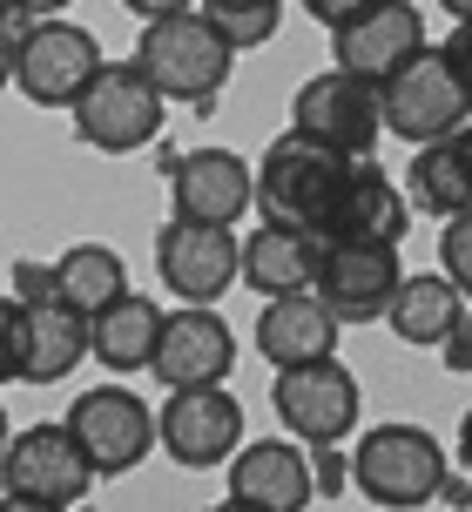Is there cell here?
Instances as JSON below:
<instances>
[{"label":"cell","instance_id":"cell-37","mask_svg":"<svg viewBox=\"0 0 472 512\" xmlns=\"http://www.w3.org/2000/svg\"><path fill=\"white\" fill-rule=\"evenodd\" d=\"M27 14H34V21H48V14H61V7H68V0H21Z\"/></svg>","mask_w":472,"mask_h":512},{"label":"cell","instance_id":"cell-30","mask_svg":"<svg viewBox=\"0 0 472 512\" xmlns=\"http://www.w3.org/2000/svg\"><path fill=\"white\" fill-rule=\"evenodd\" d=\"M439 351H446V371H466L472 378V304L459 310V324H452V337L439 344Z\"/></svg>","mask_w":472,"mask_h":512},{"label":"cell","instance_id":"cell-29","mask_svg":"<svg viewBox=\"0 0 472 512\" xmlns=\"http://www.w3.org/2000/svg\"><path fill=\"white\" fill-rule=\"evenodd\" d=\"M14 297H21V304H48L54 297V263L21 256V263H14Z\"/></svg>","mask_w":472,"mask_h":512},{"label":"cell","instance_id":"cell-15","mask_svg":"<svg viewBox=\"0 0 472 512\" xmlns=\"http://www.w3.org/2000/svg\"><path fill=\"white\" fill-rule=\"evenodd\" d=\"M398 283H405V263L385 243H324V263H317V297L338 324H385Z\"/></svg>","mask_w":472,"mask_h":512},{"label":"cell","instance_id":"cell-31","mask_svg":"<svg viewBox=\"0 0 472 512\" xmlns=\"http://www.w3.org/2000/svg\"><path fill=\"white\" fill-rule=\"evenodd\" d=\"M371 0H304V14H311L317 27H344L351 14H365Z\"/></svg>","mask_w":472,"mask_h":512},{"label":"cell","instance_id":"cell-33","mask_svg":"<svg viewBox=\"0 0 472 512\" xmlns=\"http://www.w3.org/2000/svg\"><path fill=\"white\" fill-rule=\"evenodd\" d=\"M439 48L452 54V68H459L466 88H472V21H459V27H452V41H439Z\"/></svg>","mask_w":472,"mask_h":512},{"label":"cell","instance_id":"cell-11","mask_svg":"<svg viewBox=\"0 0 472 512\" xmlns=\"http://www.w3.org/2000/svg\"><path fill=\"white\" fill-rule=\"evenodd\" d=\"M156 445L183 472H210L243 452V405L223 384H196V391H169L156 411Z\"/></svg>","mask_w":472,"mask_h":512},{"label":"cell","instance_id":"cell-42","mask_svg":"<svg viewBox=\"0 0 472 512\" xmlns=\"http://www.w3.org/2000/svg\"><path fill=\"white\" fill-rule=\"evenodd\" d=\"M7 438H14V425H7V411H0V452H7Z\"/></svg>","mask_w":472,"mask_h":512},{"label":"cell","instance_id":"cell-17","mask_svg":"<svg viewBox=\"0 0 472 512\" xmlns=\"http://www.w3.org/2000/svg\"><path fill=\"white\" fill-rule=\"evenodd\" d=\"M338 317L324 310L317 290H297V297H263L257 310V358L270 371H304V364L338 358Z\"/></svg>","mask_w":472,"mask_h":512},{"label":"cell","instance_id":"cell-25","mask_svg":"<svg viewBox=\"0 0 472 512\" xmlns=\"http://www.w3.org/2000/svg\"><path fill=\"white\" fill-rule=\"evenodd\" d=\"M54 297L68 310H81V317H95L115 297H129V270H122V256L108 243H75V250L54 256Z\"/></svg>","mask_w":472,"mask_h":512},{"label":"cell","instance_id":"cell-32","mask_svg":"<svg viewBox=\"0 0 472 512\" xmlns=\"http://www.w3.org/2000/svg\"><path fill=\"white\" fill-rule=\"evenodd\" d=\"M311 472H317V492H344V486H351V465L338 459V445H324Z\"/></svg>","mask_w":472,"mask_h":512},{"label":"cell","instance_id":"cell-40","mask_svg":"<svg viewBox=\"0 0 472 512\" xmlns=\"http://www.w3.org/2000/svg\"><path fill=\"white\" fill-rule=\"evenodd\" d=\"M210 512H263V506H250V499H236V492H230V499H216Z\"/></svg>","mask_w":472,"mask_h":512},{"label":"cell","instance_id":"cell-44","mask_svg":"<svg viewBox=\"0 0 472 512\" xmlns=\"http://www.w3.org/2000/svg\"><path fill=\"white\" fill-rule=\"evenodd\" d=\"M203 7H236V0H203Z\"/></svg>","mask_w":472,"mask_h":512},{"label":"cell","instance_id":"cell-2","mask_svg":"<svg viewBox=\"0 0 472 512\" xmlns=\"http://www.w3.org/2000/svg\"><path fill=\"white\" fill-rule=\"evenodd\" d=\"M351 486L385 512H419L452 486V472H446L439 438L425 425L392 418V425H365L351 438Z\"/></svg>","mask_w":472,"mask_h":512},{"label":"cell","instance_id":"cell-23","mask_svg":"<svg viewBox=\"0 0 472 512\" xmlns=\"http://www.w3.org/2000/svg\"><path fill=\"white\" fill-rule=\"evenodd\" d=\"M459 310H466V297L452 290L446 270H432V277H405V283H398L385 324H392L398 344H412V351H439V344L452 337V324H459Z\"/></svg>","mask_w":472,"mask_h":512},{"label":"cell","instance_id":"cell-13","mask_svg":"<svg viewBox=\"0 0 472 512\" xmlns=\"http://www.w3.org/2000/svg\"><path fill=\"white\" fill-rule=\"evenodd\" d=\"M230 371H236V331L216 317V304L162 310L149 378H162L169 391H196V384H223Z\"/></svg>","mask_w":472,"mask_h":512},{"label":"cell","instance_id":"cell-6","mask_svg":"<svg viewBox=\"0 0 472 512\" xmlns=\"http://www.w3.org/2000/svg\"><path fill=\"white\" fill-rule=\"evenodd\" d=\"M95 75H102V48H95L88 27L61 21V14L21 27V41H14V88L34 108H75Z\"/></svg>","mask_w":472,"mask_h":512},{"label":"cell","instance_id":"cell-35","mask_svg":"<svg viewBox=\"0 0 472 512\" xmlns=\"http://www.w3.org/2000/svg\"><path fill=\"white\" fill-rule=\"evenodd\" d=\"M14 41H21V27H14V21H0V88L14 81Z\"/></svg>","mask_w":472,"mask_h":512},{"label":"cell","instance_id":"cell-43","mask_svg":"<svg viewBox=\"0 0 472 512\" xmlns=\"http://www.w3.org/2000/svg\"><path fill=\"white\" fill-rule=\"evenodd\" d=\"M0 499H7V465H0Z\"/></svg>","mask_w":472,"mask_h":512},{"label":"cell","instance_id":"cell-24","mask_svg":"<svg viewBox=\"0 0 472 512\" xmlns=\"http://www.w3.org/2000/svg\"><path fill=\"white\" fill-rule=\"evenodd\" d=\"M88 358V317L68 310L61 297L27 304V384H61L75 364Z\"/></svg>","mask_w":472,"mask_h":512},{"label":"cell","instance_id":"cell-4","mask_svg":"<svg viewBox=\"0 0 472 512\" xmlns=\"http://www.w3.org/2000/svg\"><path fill=\"white\" fill-rule=\"evenodd\" d=\"M378 115H385V135L425 149V142H439V135L472 122V88H466V75L452 68V54L439 48V41H425V48L378 88Z\"/></svg>","mask_w":472,"mask_h":512},{"label":"cell","instance_id":"cell-26","mask_svg":"<svg viewBox=\"0 0 472 512\" xmlns=\"http://www.w3.org/2000/svg\"><path fill=\"white\" fill-rule=\"evenodd\" d=\"M203 21L230 41L236 54L277 41V21H284V0H236V7H203Z\"/></svg>","mask_w":472,"mask_h":512},{"label":"cell","instance_id":"cell-10","mask_svg":"<svg viewBox=\"0 0 472 512\" xmlns=\"http://www.w3.org/2000/svg\"><path fill=\"white\" fill-rule=\"evenodd\" d=\"M290 128L311 135V142H324V149L351 155V162H365V155L378 149V135H385L378 88L358 81V75H344V68H324V75H311L290 95Z\"/></svg>","mask_w":472,"mask_h":512},{"label":"cell","instance_id":"cell-39","mask_svg":"<svg viewBox=\"0 0 472 512\" xmlns=\"http://www.w3.org/2000/svg\"><path fill=\"white\" fill-rule=\"evenodd\" d=\"M0 21H14V27H27V21H34V14H27L21 0H0Z\"/></svg>","mask_w":472,"mask_h":512},{"label":"cell","instance_id":"cell-38","mask_svg":"<svg viewBox=\"0 0 472 512\" xmlns=\"http://www.w3.org/2000/svg\"><path fill=\"white\" fill-rule=\"evenodd\" d=\"M459 459H466V472H472V411L459 418Z\"/></svg>","mask_w":472,"mask_h":512},{"label":"cell","instance_id":"cell-16","mask_svg":"<svg viewBox=\"0 0 472 512\" xmlns=\"http://www.w3.org/2000/svg\"><path fill=\"white\" fill-rule=\"evenodd\" d=\"M169 203L189 223H223L236 230L257 203V169L236 149H189L169 162Z\"/></svg>","mask_w":472,"mask_h":512},{"label":"cell","instance_id":"cell-12","mask_svg":"<svg viewBox=\"0 0 472 512\" xmlns=\"http://www.w3.org/2000/svg\"><path fill=\"white\" fill-rule=\"evenodd\" d=\"M0 465H7V492L41 499V506H68V512H75L81 499L95 492V479H102L68 425H27V432H14L7 452H0Z\"/></svg>","mask_w":472,"mask_h":512},{"label":"cell","instance_id":"cell-7","mask_svg":"<svg viewBox=\"0 0 472 512\" xmlns=\"http://www.w3.org/2000/svg\"><path fill=\"white\" fill-rule=\"evenodd\" d=\"M270 411H277V418L290 425V438H304L311 452L344 445V438L365 432L358 378H351V364H338V358L304 364V371H277V384H270Z\"/></svg>","mask_w":472,"mask_h":512},{"label":"cell","instance_id":"cell-28","mask_svg":"<svg viewBox=\"0 0 472 512\" xmlns=\"http://www.w3.org/2000/svg\"><path fill=\"white\" fill-rule=\"evenodd\" d=\"M27 371V304L0 297V384H14Z\"/></svg>","mask_w":472,"mask_h":512},{"label":"cell","instance_id":"cell-3","mask_svg":"<svg viewBox=\"0 0 472 512\" xmlns=\"http://www.w3.org/2000/svg\"><path fill=\"white\" fill-rule=\"evenodd\" d=\"M129 61L162 88V102L176 95V102L210 108L230 81L236 48L203 21V7H189V14H169V21H142V41H135Z\"/></svg>","mask_w":472,"mask_h":512},{"label":"cell","instance_id":"cell-19","mask_svg":"<svg viewBox=\"0 0 472 512\" xmlns=\"http://www.w3.org/2000/svg\"><path fill=\"white\" fill-rule=\"evenodd\" d=\"M230 492L263 512H304L317 499L311 452L290 445V438H257V445H243L230 459Z\"/></svg>","mask_w":472,"mask_h":512},{"label":"cell","instance_id":"cell-8","mask_svg":"<svg viewBox=\"0 0 472 512\" xmlns=\"http://www.w3.org/2000/svg\"><path fill=\"white\" fill-rule=\"evenodd\" d=\"M156 277L176 304H216L230 283H243V236L223 223L169 216L156 230Z\"/></svg>","mask_w":472,"mask_h":512},{"label":"cell","instance_id":"cell-9","mask_svg":"<svg viewBox=\"0 0 472 512\" xmlns=\"http://www.w3.org/2000/svg\"><path fill=\"white\" fill-rule=\"evenodd\" d=\"M75 445L88 452V465L102 472V479H122L135 465L156 452V411L135 398L129 384H95V391H81L68 418H61Z\"/></svg>","mask_w":472,"mask_h":512},{"label":"cell","instance_id":"cell-20","mask_svg":"<svg viewBox=\"0 0 472 512\" xmlns=\"http://www.w3.org/2000/svg\"><path fill=\"white\" fill-rule=\"evenodd\" d=\"M317 263H324V236L297 230V223H277L263 216L257 230L243 236V283L257 297H297V290H317Z\"/></svg>","mask_w":472,"mask_h":512},{"label":"cell","instance_id":"cell-36","mask_svg":"<svg viewBox=\"0 0 472 512\" xmlns=\"http://www.w3.org/2000/svg\"><path fill=\"white\" fill-rule=\"evenodd\" d=\"M0 512H68V506H41V499H21V492H7Z\"/></svg>","mask_w":472,"mask_h":512},{"label":"cell","instance_id":"cell-22","mask_svg":"<svg viewBox=\"0 0 472 512\" xmlns=\"http://www.w3.org/2000/svg\"><path fill=\"white\" fill-rule=\"evenodd\" d=\"M156 331H162V310L149 304L142 290H129V297H115L108 310L88 317V351H95V364H108L115 378H129V371H149Z\"/></svg>","mask_w":472,"mask_h":512},{"label":"cell","instance_id":"cell-27","mask_svg":"<svg viewBox=\"0 0 472 512\" xmlns=\"http://www.w3.org/2000/svg\"><path fill=\"white\" fill-rule=\"evenodd\" d=\"M439 270H446L452 290L472 304V209L466 216H446V230H439Z\"/></svg>","mask_w":472,"mask_h":512},{"label":"cell","instance_id":"cell-34","mask_svg":"<svg viewBox=\"0 0 472 512\" xmlns=\"http://www.w3.org/2000/svg\"><path fill=\"white\" fill-rule=\"evenodd\" d=\"M122 7H129L135 21H169V14H189L196 0H122Z\"/></svg>","mask_w":472,"mask_h":512},{"label":"cell","instance_id":"cell-41","mask_svg":"<svg viewBox=\"0 0 472 512\" xmlns=\"http://www.w3.org/2000/svg\"><path fill=\"white\" fill-rule=\"evenodd\" d=\"M439 7H446L452 21H472V0H439Z\"/></svg>","mask_w":472,"mask_h":512},{"label":"cell","instance_id":"cell-1","mask_svg":"<svg viewBox=\"0 0 472 512\" xmlns=\"http://www.w3.org/2000/svg\"><path fill=\"white\" fill-rule=\"evenodd\" d=\"M344 182H351V155L324 149L311 135L284 128L270 149L257 155V209L297 230H331V216L344 203Z\"/></svg>","mask_w":472,"mask_h":512},{"label":"cell","instance_id":"cell-21","mask_svg":"<svg viewBox=\"0 0 472 512\" xmlns=\"http://www.w3.org/2000/svg\"><path fill=\"white\" fill-rule=\"evenodd\" d=\"M405 196L419 216H466L472 209V122L412 149V176H405Z\"/></svg>","mask_w":472,"mask_h":512},{"label":"cell","instance_id":"cell-14","mask_svg":"<svg viewBox=\"0 0 472 512\" xmlns=\"http://www.w3.org/2000/svg\"><path fill=\"white\" fill-rule=\"evenodd\" d=\"M425 48V14L412 0H371L365 14H351L344 27H331V68L344 75L371 81V88H385V81Z\"/></svg>","mask_w":472,"mask_h":512},{"label":"cell","instance_id":"cell-5","mask_svg":"<svg viewBox=\"0 0 472 512\" xmlns=\"http://www.w3.org/2000/svg\"><path fill=\"white\" fill-rule=\"evenodd\" d=\"M75 135L95 155H135L162 135V88L135 61H102V75L88 81L75 108Z\"/></svg>","mask_w":472,"mask_h":512},{"label":"cell","instance_id":"cell-18","mask_svg":"<svg viewBox=\"0 0 472 512\" xmlns=\"http://www.w3.org/2000/svg\"><path fill=\"white\" fill-rule=\"evenodd\" d=\"M405 230H412V196H405L371 155L351 162V182H344V203H338V216H331L324 243H385V250H398Z\"/></svg>","mask_w":472,"mask_h":512}]
</instances>
